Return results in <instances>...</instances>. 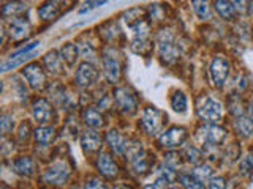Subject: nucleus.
I'll return each mask as SVG.
<instances>
[{"mask_svg": "<svg viewBox=\"0 0 253 189\" xmlns=\"http://www.w3.org/2000/svg\"><path fill=\"white\" fill-rule=\"evenodd\" d=\"M209 189H226V183L225 178L221 177H215L209 181Z\"/></svg>", "mask_w": 253, "mask_h": 189, "instance_id": "nucleus-38", "label": "nucleus"}, {"mask_svg": "<svg viewBox=\"0 0 253 189\" xmlns=\"http://www.w3.org/2000/svg\"><path fill=\"white\" fill-rule=\"evenodd\" d=\"M163 122L165 115L157 107H146L144 115H142V126H144L149 134L160 132V129L163 128Z\"/></svg>", "mask_w": 253, "mask_h": 189, "instance_id": "nucleus-3", "label": "nucleus"}, {"mask_svg": "<svg viewBox=\"0 0 253 189\" xmlns=\"http://www.w3.org/2000/svg\"><path fill=\"white\" fill-rule=\"evenodd\" d=\"M144 16H146V13L139 10V8H131V10H128L124 14V21L130 29H134L136 26H139L142 21H146Z\"/></svg>", "mask_w": 253, "mask_h": 189, "instance_id": "nucleus-19", "label": "nucleus"}, {"mask_svg": "<svg viewBox=\"0 0 253 189\" xmlns=\"http://www.w3.org/2000/svg\"><path fill=\"white\" fill-rule=\"evenodd\" d=\"M27 131H29V125H27V123H22V126H21V131H19V137H21V139H22L24 136L27 137V134H29Z\"/></svg>", "mask_w": 253, "mask_h": 189, "instance_id": "nucleus-42", "label": "nucleus"}, {"mask_svg": "<svg viewBox=\"0 0 253 189\" xmlns=\"http://www.w3.org/2000/svg\"><path fill=\"white\" fill-rule=\"evenodd\" d=\"M30 33V22L24 18H14L10 24V35L14 39H22Z\"/></svg>", "mask_w": 253, "mask_h": 189, "instance_id": "nucleus-13", "label": "nucleus"}, {"mask_svg": "<svg viewBox=\"0 0 253 189\" xmlns=\"http://www.w3.org/2000/svg\"><path fill=\"white\" fill-rule=\"evenodd\" d=\"M24 76H26V79L29 81L30 87L32 89H43L44 85V73L43 69L40 68L38 63H30V65H27L26 68H24Z\"/></svg>", "mask_w": 253, "mask_h": 189, "instance_id": "nucleus-10", "label": "nucleus"}, {"mask_svg": "<svg viewBox=\"0 0 253 189\" xmlns=\"http://www.w3.org/2000/svg\"><path fill=\"white\" fill-rule=\"evenodd\" d=\"M215 8H217V11L221 16H223L225 19H231L233 16H234V6H233V3L225 2V0H218V2L215 3Z\"/></svg>", "mask_w": 253, "mask_h": 189, "instance_id": "nucleus-29", "label": "nucleus"}, {"mask_svg": "<svg viewBox=\"0 0 253 189\" xmlns=\"http://www.w3.org/2000/svg\"><path fill=\"white\" fill-rule=\"evenodd\" d=\"M171 107L174 112L184 114L187 110V96L182 92H176L171 98Z\"/></svg>", "mask_w": 253, "mask_h": 189, "instance_id": "nucleus-24", "label": "nucleus"}, {"mask_svg": "<svg viewBox=\"0 0 253 189\" xmlns=\"http://www.w3.org/2000/svg\"><path fill=\"white\" fill-rule=\"evenodd\" d=\"M71 189H78V188H71Z\"/></svg>", "mask_w": 253, "mask_h": 189, "instance_id": "nucleus-46", "label": "nucleus"}, {"mask_svg": "<svg viewBox=\"0 0 253 189\" xmlns=\"http://www.w3.org/2000/svg\"><path fill=\"white\" fill-rule=\"evenodd\" d=\"M84 122L89 125L90 128H101L103 123H105L103 122V115L93 107H89L84 112Z\"/></svg>", "mask_w": 253, "mask_h": 189, "instance_id": "nucleus-20", "label": "nucleus"}, {"mask_svg": "<svg viewBox=\"0 0 253 189\" xmlns=\"http://www.w3.org/2000/svg\"><path fill=\"white\" fill-rule=\"evenodd\" d=\"M239 172H241V175H244V177H249L250 173L253 172V155L245 156L244 159L241 161Z\"/></svg>", "mask_w": 253, "mask_h": 189, "instance_id": "nucleus-33", "label": "nucleus"}, {"mask_svg": "<svg viewBox=\"0 0 253 189\" xmlns=\"http://www.w3.org/2000/svg\"><path fill=\"white\" fill-rule=\"evenodd\" d=\"M131 49H133V52H136L139 55H147L150 52V49H152V46H150V43L146 38H136L131 43Z\"/></svg>", "mask_w": 253, "mask_h": 189, "instance_id": "nucleus-27", "label": "nucleus"}, {"mask_svg": "<svg viewBox=\"0 0 253 189\" xmlns=\"http://www.w3.org/2000/svg\"><path fill=\"white\" fill-rule=\"evenodd\" d=\"M85 189H106L105 183L98 178H90L89 181L85 183Z\"/></svg>", "mask_w": 253, "mask_h": 189, "instance_id": "nucleus-39", "label": "nucleus"}, {"mask_svg": "<svg viewBox=\"0 0 253 189\" xmlns=\"http://www.w3.org/2000/svg\"><path fill=\"white\" fill-rule=\"evenodd\" d=\"M142 153H144V150H142V147H141V142L133 140V142H130V144H126L125 156L128 158L130 161L136 159V158H138L139 155H142Z\"/></svg>", "mask_w": 253, "mask_h": 189, "instance_id": "nucleus-28", "label": "nucleus"}, {"mask_svg": "<svg viewBox=\"0 0 253 189\" xmlns=\"http://www.w3.org/2000/svg\"><path fill=\"white\" fill-rule=\"evenodd\" d=\"M100 134L93 129H87L85 132H83V137H81V144H83V148L85 152H95V150H98L100 147Z\"/></svg>", "mask_w": 253, "mask_h": 189, "instance_id": "nucleus-15", "label": "nucleus"}, {"mask_svg": "<svg viewBox=\"0 0 253 189\" xmlns=\"http://www.w3.org/2000/svg\"><path fill=\"white\" fill-rule=\"evenodd\" d=\"M113 189H131V188H128V186H122V185H121V186H114Z\"/></svg>", "mask_w": 253, "mask_h": 189, "instance_id": "nucleus-43", "label": "nucleus"}, {"mask_svg": "<svg viewBox=\"0 0 253 189\" xmlns=\"http://www.w3.org/2000/svg\"><path fill=\"white\" fill-rule=\"evenodd\" d=\"M34 169H35L34 161L29 156H21L14 161V170L22 177H30L34 173Z\"/></svg>", "mask_w": 253, "mask_h": 189, "instance_id": "nucleus-16", "label": "nucleus"}, {"mask_svg": "<svg viewBox=\"0 0 253 189\" xmlns=\"http://www.w3.org/2000/svg\"><path fill=\"white\" fill-rule=\"evenodd\" d=\"M114 98H116L119 109H121L124 114H133L138 107L136 94L130 89H126V87H119L114 92Z\"/></svg>", "mask_w": 253, "mask_h": 189, "instance_id": "nucleus-2", "label": "nucleus"}, {"mask_svg": "<svg viewBox=\"0 0 253 189\" xmlns=\"http://www.w3.org/2000/svg\"><path fill=\"white\" fill-rule=\"evenodd\" d=\"M131 165H133V170L136 175H142V173H146L147 169H149V161H147V156L146 153L139 155L136 159L131 161Z\"/></svg>", "mask_w": 253, "mask_h": 189, "instance_id": "nucleus-26", "label": "nucleus"}, {"mask_svg": "<svg viewBox=\"0 0 253 189\" xmlns=\"http://www.w3.org/2000/svg\"><path fill=\"white\" fill-rule=\"evenodd\" d=\"M250 114H252V120H253V101H252V104H250Z\"/></svg>", "mask_w": 253, "mask_h": 189, "instance_id": "nucleus-44", "label": "nucleus"}, {"mask_svg": "<svg viewBox=\"0 0 253 189\" xmlns=\"http://www.w3.org/2000/svg\"><path fill=\"white\" fill-rule=\"evenodd\" d=\"M2 189H5V188H2Z\"/></svg>", "mask_w": 253, "mask_h": 189, "instance_id": "nucleus-47", "label": "nucleus"}, {"mask_svg": "<svg viewBox=\"0 0 253 189\" xmlns=\"http://www.w3.org/2000/svg\"><path fill=\"white\" fill-rule=\"evenodd\" d=\"M158 49H160V55L163 62L166 63H174L179 57V51L176 44H174V35L171 30H162L158 35Z\"/></svg>", "mask_w": 253, "mask_h": 189, "instance_id": "nucleus-1", "label": "nucleus"}, {"mask_svg": "<svg viewBox=\"0 0 253 189\" xmlns=\"http://www.w3.org/2000/svg\"><path fill=\"white\" fill-rule=\"evenodd\" d=\"M229 76V62L225 57H215L211 63V79L213 85L223 87Z\"/></svg>", "mask_w": 253, "mask_h": 189, "instance_id": "nucleus-4", "label": "nucleus"}, {"mask_svg": "<svg viewBox=\"0 0 253 189\" xmlns=\"http://www.w3.org/2000/svg\"><path fill=\"white\" fill-rule=\"evenodd\" d=\"M212 175V167L209 164H203V165H198V167L193 170V177L198 180V181H204L211 178Z\"/></svg>", "mask_w": 253, "mask_h": 189, "instance_id": "nucleus-30", "label": "nucleus"}, {"mask_svg": "<svg viewBox=\"0 0 253 189\" xmlns=\"http://www.w3.org/2000/svg\"><path fill=\"white\" fill-rule=\"evenodd\" d=\"M166 185H168V181L166 180H163V178H160L158 177V180H155L154 183H150V185H147L144 189H165L166 188Z\"/></svg>", "mask_w": 253, "mask_h": 189, "instance_id": "nucleus-41", "label": "nucleus"}, {"mask_svg": "<svg viewBox=\"0 0 253 189\" xmlns=\"http://www.w3.org/2000/svg\"><path fill=\"white\" fill-rule=\"evenodd\" d=\"M97 165H98V170L103 173L105 177H108V178H113V177H116L117 175V164L114 162V159L111 158L108 153H101L100 156H98V162H97Z\"/></svg>", "mask_w": 253, "mask_h": 189, "instance_id": "nucleus-14", "label": "nucleus"}, {"mask_svg": "<svg viewBox=\"0 0 253 189\" xmlns=\"http://www.w3.org/2000/svg\"><path fill=\"white\" fill-rule=\"evenodd\" d=\"M166 164L169 165V167H177L180 164V159H179V155L177 153H168L166 155Z\"/></svg>", "mask_w": 253, "mask_h": 189, "instance_id": "nucleus-40", "label": "nucleus"}, {"mask_svg": "<svg viewBox=\"0 0 253 189\" xmlns=\"http://www.w3.org/2000/svg\"><path fill=\"white\" fill-rule=\"evenodd\" d=\"M236 128L239 131V134H242L244 137H250L253 136V120L247 117H239L236 120Z\"/></svg>", "mask_w": 253, "mask_h": 189, "instance_id": "nucleus-23", "label": "nucleus"}, {"mask_svg": "<svg viewBox=\"0 0 253 189\" xmlns=\"http://www.w3.org/2000/svg\"><path fill=\"white\" fill-rule=\"evenodd\" d=\"M221 115H223V107H221V104L218 101L212 99V98L206 99L203 102V106L200 107V117L206 122L215 123L220 120Z\"/></svg>", "mask_w": 253, "mask_h": 189, "instance_id": "nucleus-7", "label": "nucleus"}, {"mask_svg": "<svg viewBox=\"0 0 253 189\" xmlns=\"http://www.w3.org/2000/svg\"><path fill=\"white\" fill-rule=\"evenodd\" d=\"M62 57H59V54L55 51H51L49 54H46L44 57V65L46 69L49 71L51 74H59L62 73Z\"/></svg>", "mask_w": 253, "mask_h": 189, "instance_id": "nucleus-18", "label": "nucleus"}, {"mask_svg": "<svg viewBox=\"0 0 253 189\" xmlns=\"http://www.w3.org/2000/svg\"><path fill=\"white\" fill-rule=\"evenodd\" d=\"M70 177V169L65 162H55L51 167H47L44 172V180L47 183H54V185H62L65 183Z\"/></svg>", "mask_w": 253, "mask_h": 189, "instance_id": "nucleus-8", "label": "nucleus"}, {"mask_svg": "<svg viewBox=\"0 0 253 189\" xmlns=\"http://www.w3.org/2000/svg\"><path fill=\"white\" fill-rule=\"evenodd\" d=\"M158 173H160V178L166 180L168 183H171V181H174V178H176V173H174V170L169 167V165H163V167L158 169Z\"/></svg>", "mask_w": 253, "mask_h": 189, "instance_id": "nucleus-35", "label": "nucleus"}, {"mask_svg": "<svg viewBox=\"0 0 253 189\" xmlns=\"http://www.w3.org/2000/svg\"><path fill=\"white\" fill-rule=\"evenodd\" d=\"M60 55H62V60L67 62V65H75V62L78 59V47L73 43H67L63 44V47L60 49Z\"/></svg>", "mask_w": 253, "mask_h": 189, "instance_id": "nucleus-22", "label": "nucleus"}, {"mask_svg": "<svg viewBox=\"0 0 253 189\" xmlns=\"http://www.w3.org/2000/svg\"><path fill=\"white\" fill-rule=\"evenodd\" d=\"M193 11L200 19H208L209 18V5L208 2H193Z\"/></svg>", "mask_w": 253, "mask_h": 189, "instance_id": "nucleus-32", "label": "nucleus"}, {"mask_svg": "<svg viewBox=\"0 0 253 189\" xmlns=\"http://www.w3.org/2000/svg\"><path fill=\"white\" fill-rule=\"evenodd\" d=\"M108 142H109L111 148H113L116 153H125L126 140H125V137H124L119 131L111 129V131L108 132Z\"/></svg>", "mask_w": 253, "mask_h": 189, "instance_id": "nucleus-17", "label": "nucleus"}, {"mask_svg": "<svg viewBox=\"0 0 253 189\" xmlns=\"http://www.w3.org/2000/svg\"><path fill=\"white\" fill-rule=\"evenodd\" d=\"M35 139L40 144H51V142L55 139V129L52 126H42V128H38L35 131Z\"/></svg>", "mask_w": 253, "mask_h": 189, "instance_id": "nucleus-21", "label": "nucleus"}, {"mask_svg": "<svg viewBox=\"0 0 253 189\" xmlns=\"http://www.w3.org/2000/svg\"><path fill=\"white\" fill-rule=\"evenodd\" d=\"M180 183L184 185L185 189H204V186L198 181L195 177H190V175H180Z\"/></svg>", "mask_w": 253, "mask_h": 189, "instance_id": "nucleus-34", "label": "nucleus"}, {"mask_svg": "<svg viewBox=\"0 0 253 189\" xmlns=\"http://www.w3.org/2000/svg\"><path fill=\"white\" fill-rule=\"evenodd\" d=\"M32 112L38 123H47L52 117V107L49 104V101L40 98L34 102V107H32Z\"/></svg>", "mask_w": 253, "mask_h": 189, "instance_id": "nucleus-11", "label": "nucleus"}, {"mask_svg": "<svg viewBox=\"0 0 253 189\" xmlns=\"http://www.w3.org/2000/svg\"><path fill=\"white\" fill-rule=\"evenodd\" d=\"M171 189H179V188H171Z\"/></svg>", "mask_w": 253, "mask_h": 189, "instance_id": "nucleus-45", "label": "nucleus"}, {"mask_svg": "<svg viewBox=\"0 0 253 189\" xmlns=\"http://www.w3.org/2000/svg\"><path fill=\"white\" fill-rule=\"evenodd\" d=\"M103 69H105V76L108 77L109 82H116L119 76H121V65H119V60L114 55H109L105 52L103 55Z\"/></svg>", "mask_w": 253, "mask_h": 189, "instance_id": "nucleus-12", "label": "nucleus"}, {"mask_svg": "<svg viewBox=\"0 0 253 189\" xmlns=\"http://www.w3.org/2000/svg\"><path fill=\"white\" fill-rule=\"evenodd\" d=\"M98 79V69L95 68L92 63H81V65L78 66V71H76V81L79 85L83 87H89L92 84L97 82Z\"/></svg>", "mask_w": 253, "mask_h": 189, "instance_id": "nucleus-9", "label": "nucleus"}, {"mask_svg": "<svg viewBox=\"0 0 253 189\" xmlns=\"http://www.w3.org/2000/svg\"><path fill=\"white\" fill-rule=\"evenodd\" d=\"M187 137V129L182 126H174L169 128L168 131H165L160 136V144L166 148H174L184 144V140Z\"/></svg>", "mask_w": 253, "mask_h": 189, "instance_id": "nucleus-5", "label": "nucleus"}, {"mask_svg": "<svg viewBox=\"0 0 253 189\" xmlns=\"http://www.w3.org/2000/svg\"><path fill=\"white\" fill-rule=\"evenodd\" d=\"M0 126H2V132L3 134L10 132L13 129V126H14L13 118L10 115H2V120H0Z\"/></svg>", "mask_w": 253, "mask_h": 189, "instance_id": "nucleus-36", "label": "nucleus"}, {"mask_svg": "<svg viewBox=\"0 0 253 189\" xmlns=\"http://www.w3.org/2000/svg\"><path fill=\"white\" fill-rule=\"evenodd\" d=\"M198 132H200V139L211 145H218L226 137V131L217 125H206Z\"/></svg>", "mask_w": 253, "mask_h": 189, "instance_id": "nucleus-6", "label": "nucleus"}, {"mask_svg": "<svg viewBox=\"0 0 253 189\" xmlns=\"http://www.w3.org/2000/svg\"><path fill=\"white\" fill-rule=\"evenodd\" d=\"M24 10H27L26 3H6L2 10V14L3 16H13V14L16 16V14L22 13Z\"/></svg>", "mask_w": 253, "mask_h": 189, "instance_id": "nucleus-31", "label": "nucleus"}, {"mask_svg": "<svg viewBox=\"0 0 253 189\" xmlns=\"http://www.w3.org/2000/svg\"><path fill=\"white\" fill-rule=\"evenodd\" d=\"M187 159L190 161V162H193V164H196V162H200L201 161V152L200 150H196V148H193V147H190V148H187Z\"/></svg>", "mask_w": 253, "mask_h": 189, "instance_id": "nucleus-37", "label": "nucleus"}, {"mask_svg": "<svg viewBox=\"0 0 253 189\" xmlns=\"http://www.w3.org/2000/svg\"><path fill=\"white\" fill-rule=\"evenodd\" d=\"M59 3H55V2H51V3H44L43 6H40L38 8V14H40V18L42 19H46V21H49V19H54L55 16L59 14Z\"/></svg>", "mask_w": 253, "mask_h": 189, "instance_id": "nucleus-25", "label": "nucleus"}]
</instances>
